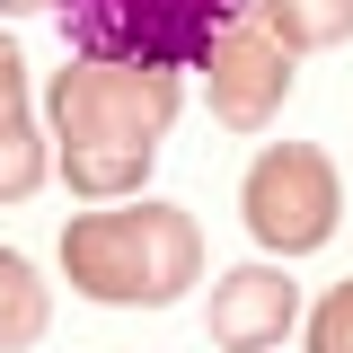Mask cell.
Masks as SVG:
<instances>
[{"label": "cell", "mask_w": 353, "mask_h": 353, "mask_svg": "<svg viewBox=\"0 0 353 353\" xmlns=\"http://www.w3.org/2000/svg\"><path fill=\"white\" fill-rule=\"evenodd\" d=\"M185 80L159 62H62L44 88V132H53V168L80 203H132L150 168H159V141H168Z\"/></svg>", "instance_id": "cell-1"}, {"label": "cell", "mask_w": 353, "mask_h": 353, "mask_svg": "<svg viewBox=\"0 0 353 353\" xmlns=\"http://www.w3.org/2000/svg\"><path fill=\"white\" fill-rule=\"evenodd\" d=\"M62 274L97 309H168L203 283V230L185 203H115L62 221Z\"/></svg>", "instance_id": "cell-2"}, {"label": "cell", "mask_w": 353, "mask_h": 353, "mask_svg": "<svg viewBox=\"0 0 353 353\" xmlns=\"http://www.w3.org/2000/svg\"><path fill=\"white\" fill-rule=\"evenodd\" d=\"M53 9L80 62H159V71H194L203 44L230 18H248V0H53Z\"/></svg>", "instance_id": "cell-3"}, {"label": "cell", "mask_w": 353, "mask_h": 353, "mask_svg": "<svg viewBox=\"0 0 353 353\" xmlns=\"http://www.w3.org/2000/svg\"><path fill=\"white\" fill-rule=\"evenodd\" d=\"M239 221L283 265L318 256L336 239V221H345V176H336V159L318 141H265L248 159V176H239Z\"/></svg>", "instance_id": "cell-4"}, {"label": "cell", "mask_w": 353, "mask_h": 353, "mask_svg": "<svg viewBox=\"0 0 353 353\" xmlns=\"http://www.w3.org/2000/svg\"><path fill=\"white\" fill-rule=\"evenodd\" d=\"M203 97H212V124L221 132H265L283 106H292V80H301V53L274 44L256 18H230L212 44H203Z\"/></svg>", "instance_id": "cell-5"}, {"label": "cell", "mask_w": 353, "mask_h": 353, "mask_svg": "<svg viewBox=\"0 0 353 353\" xmlns=\"http://www.w3.org/2000/svg\"><path fill=\"white\" fill-rule=\"evenodd\" d=\"M221 353H274L292 327H301V283L283 256H256V265H230L212 283V309H203Z\"/></svg>", "instance_id": "cell-6"}, {"label": "cell", "mask_w": 353, "mask_h": 353, "mask_svg": "<svg viewBox=\"0 0 353 353\" xmlns=\"http://www.w3.org/2000/svg\"><path fill=\"white\" fill-rule=\"evenodd\" d=\"M248 18L274 44H292V53H336V44H353V0H248Z\"/></svg>", "instance_id": "cell-7"}, {"label": "cell", "mask_w": 353, "mask_h": 353, "mask_svg": "<svg viewBox=\"0 0 353 353\" xmlns=\"http://www.w3.org/2000/svg\"><path fill=\"white\" fill-rule=\"evenodd\" d=\"M44 327H53V292H44V274L18 256V248H0V353L44 345Z\"/></svg>", "instance_id": "cell-8"}, {"label": "cell", "mask_w": 353, "mask_h": 353, "mask_svg": "<svg viewBox=\"0 0 353 353\" xmlns=\"http://www.w3.org/2000/svg\"><path fill=\"white\" fill-rule=\"evenodd\" d=\"M44 176H53V132L27 106H0V203H27Z\"/></svg>", "instance_id": "cell-9"}, {"label": "cell", "mask_w": 353, "mask_h": 353, "mask_svg": "<svg viewBox=\"0 0 353 353\" xmlns=\"http://www.w3.org/2000/svg\"><path fill=\"white\" fill-rule=\"evenodd\" d=\"M309 353H353V274L309 309Z\"/></svg>", "instance_id": "cell-10"}, {"label": "cell", "mask_w": 353, "mask_h": 353, "mask_svg": "<svg viewBox=\"0 0 353 353\" xmlns=\"http://www.w3.org/2000/svg\"><path fill=\"white\" fill-rule=\"evenodd\" d=\"M0 106H27V53L9 44V27H0Z\"/></svg>", "instance_id": "cell-11"}, {"label": "cell", "mask_w": 353, "mask_h": 353, "mask_svg": "<svg viewBox=\"0 0 353 353\" xmlns=\"http://www.w3.org/2000/svg\"><path fill=\"white\" fill-rule=\"evenodd\" d=\"M36 9H53V0H0V18H36Z\"/></svg>", "instance_id": "cell-12"}]
</instances>
